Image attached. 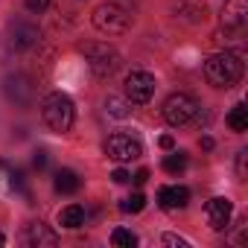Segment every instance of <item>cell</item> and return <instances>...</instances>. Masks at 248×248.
Listing matches in <instances>:
<instances>
[{
  "label": "cell",
  "mask_w": 248,
  "mask_h": 248,
  "mask_svg": "<svg viewBox=\"0 0 248 248\" xmlns=\"http://www.w3.org/2000/svg\"><path fill=\"white\" fill-rule=\"evenodd\" d=\"M0 245H6V236H3V233H0Z\"/></svg>",
  "instance_id": "28"
},
{
  "label": "cell",
  "mask_w": 248,
  "mask_h": 248,
  "mask_svg": "<svg viewBox=\"0 0 248 248\" xmlns=\"http://www.w3.org/2000/svg\"><path fill=\"white\" fill-rule=\"evenodd\" d=\"M248 21V3L245 0H228L222 9V27L225 30H242Z\"/></svg>",
  "instance_id": "10"
},
{
  "label": "cell",
  "mask_w": 248,
  "mask_h": 248,
  "mask_svg": "<svg viewBox=\"0 0 248 248\" xmlns=\"http://www.w3.org/2000/svg\"><path fill=\"white\" fill-rule=\"evenodd\" d=\"M202 149L210 152V149H213V138H202Z\"/></svg>",
  "instance_id": "27"
},
{
  "label": "cell",
  "mask_w": 248,
  "mask_h": 248,
  "mask_svg": "<svg viewBox=\"0 0 248 248\" xmlns=\"http://www.w3.org/2000/svg\"><path fill=\"white\" fill-rule=\"evenodd\" d=\"M158 143H161V149H167V152H170V149H175V140H172L170 135H164V138H161Z\"/></svg>",
  "instance_id": "26"
},
{
  "label": "cell",
  "mask_w": 248,
  "mask_h": 248,
  "mask_svg": "<svg viewBox=\"0 0 248 248\" xmlns=\"http://www.w3.org/2000/svg\"><path fill=\"white\" fill-rule=\"evenodd\" d=\"M225 123L231 126V132H245V129H248V108H245L242 102H239V105H233V108L228 111Z\"/></svg>",
  "instance_id": "15"
},
{
  "label": "cell",
  "mask_w": 248,
  "mask_h": 248,
  "mask_svg": "<svg viewBox=\"0 0 248 248\" xmlns=\"http://www.w3.org/2000/svg\"><path fill=\"white\" fill-rule=\"evenodd\" d=\"M158 202H161L164 210L187 207V202H190V190H187V187H161V190H158Z\"/></svg>",
  "instance_id": "11"
},
{
  "label": "cell",
  "mask_w": 248,
  "mask_h": 248,
  "mask_svg": "<svg viewBox=\"0 0 248 248\" xmlns=\"http://www.w3.org/2000/svg\"><path fill=\"white\" fill-rule=\"evenodd\" d=\"M204 76L213 88H231L242 76V62L233 53H216L204 62Z\"/></svg>",
  "instance_id": "2"
},
{
  "label": "cell",
  "mask_w": 248,
  "mask_h": 248,
  "mask_svg": "<svg viewBox=\"0 0 248 248\" xmlns=\"http://www.w3.org/2000/svg\"><path fill=\"white\" fill-rule=\"evenodd\" d=\"M41 117H44V123H47L50 132L64 135V132H70L73 120H76V108H73V102H70L67 93H59V91H56V93H47V96H44V102H41Z\"/></svg>",
  "instance_id": "1"
},
{
  "label": "cell",
  "mask_w": 248,
  "mask_h": 248,
  "mask_svg": "<svg viewBox=\"0 0 248 248\" xmlns=\"http://www.w3.org/2000/svg\"><path fill=\"white\" fill-rule=\"evenodd\" d=\"M105 108H108V114L117 117V120L129 117V102H126V99H120V96H108V99H105Z\"/></svg>",
  "instance_id": "18"
},
{
  "label": "cell",
  "mask_w": 248,
  "mask_h": 248,
  "mask_svg": "<svg viewBox=\"0 0 248 248\" xmlns=\"http://www.w3.org/2000/svg\"><path fill=\"white\" fill-rule=\"evenodd\" d=\"M41 32L35 24H27V21H15L9 27V47L12 50H30L32 44H38Z\"/></svg>",
  "instance_id": "8"
},
{
  "label": "cell",
  "mask_w": 248,
  "mask_h": 248,
  "mask_svg": "<svg viewBox=\"0 0 248 248\" xmlns=\"http://www.w3.org/2000/svg\"><path fill=\"white\" fill-rule=\"evenodd\" d=\"M111 178H114L117 184H126V181H132V175H129L126 170H123V167H120V170H114V172H111Z\"/></svg>",
  "instance_id": "23"
},
{
  "label": "cell",
  "mask_w": 248,
  "mask_h": 248,
  "mask_svg": "<svg viewBox=\"0 0 248 248\" xmlns=\"http://www.w3.org/2000/svg\"><path fill=\"white\" fill-rule=\"evenodd\" d=\"M143 207H146V196H143V193H132L126 202L120 204V210H123V213H140Z\"/></svg>",
  "instance_id": "20"
},
{
  "label": "cell",
  "mask_w": 248,
  "mask_h": 248,
  "mask_svg": "<svg viewBox=\"0 0 248 248\" xmlns=\"http://www.w3.org/2000/svg\"><path fill=\"white\" fill-rule=\"evenodd\" d=\"M164 245H178V248H187V239L175 236V233H164Z\"/></svg>",
  "instance_id": "22"
},
{
  "label": "cell",
  "mask_w": 248,
  "mask_h": 248,
  "mask_svg": "<svg viewBox=\"0 0 248 248\" xmlns=\"http://www.w3.org/2000/svg\"><path fill=\"white\" fill-rule=\"evenodd\" d=\"M27 242L35 245V248H56L59 245V236L44 225V222H32L27 228Z\"/></svg>",
  "instance_id": "12"
},
{
  "label": "cell",
  "mask_w": 248,
  "mask_h": 248,
  "mask_svg": "<svg viewBox=\"0 0 248 248\" xmlns=\"http://www.w3.org/2000/svg\"><path fill=\"white\" fill-rule=\"evenodd\" d=\"M105 155L114 158V161H120V164H126V161L140 158L143 155V146L135 138H129V135H111L105 140Z\"/></svg>",
  "instance_id": "7"
},
{
  "label": "cell",
  "mask_w": 248,
  "mask_h": 248,
  "mask_svg": "<svg viewBox=\"0 0 248 248\" xmlns=\"http://www.w3.org/2000/svg\"><path fill=\"white\" fill-rule=\"evenodd\" d=\"M59 225H62V228H79V225H85V210H82L79 204H67V207L59 213Z\"/></svg>",
  "instance_id": "16"
},
{
  "label": "cell",
  "mask_w": 248,
  "mask_h": 248,
  "mask_svg": "<svg viewBox=\"0 0 248 248\" xmlns=\"http://www.w3.org/2000/svg\"><path fill=\"white\" fill-rule=\"evenodd\" d=\"M91 21H93V27H96L99 32H105V35H123V32H129V27H132V15L123 9V6H117V3H102V6H96L93 15H91Z\"/></svg>",
  "instance_id": "3"
},
{
  "label": "cell",
  "mask_w": 248,
  "mask_h": 248,
  "mask_svg": "<svg viewBox=\"0 0 248 248\" xmlns=\"http://www.w3.org/2000/svg\"><path fill=\"white\" fill-rule=\"evenodd\" d=\"M82 53H85V59H88L91 70H93L99 79H105V76H111V73H117V70H120V53H117L114 47L102 44V41L85 44V47H82Z\"/></svg>",
  "instance_id": "4"
},
{
  "label": "cell",
  "mask_w": 248,
  "mask_h": 248,
  "mask_svg": "<svg viewBox=\"0 0 248 248\" xmlns=\"http://www.w3.org/2000/svg\"><path fill=\"white\" fill-rule=\"evenodd\" d=\"M111 245H117V248H135L138 236L132 231H126V228H114L111 231Z\"/></svg>",
  "instance_id": "17"
},
{
  "label": "cell",
  "mask_w": 248,
  "mask_h": 248,
  "mask_svg": "<svg viewBox=\"0 0 248 248\" xmlns=\"http://www.w3.org/2000/svg\"><path fill=\"white\" fill-rule=\"evenodd\" d=\"M32 167H35V170H44V167H47V152H35Z\"/></svg>",
  "instance_id": "24"
},
{
  "label": "cell",
  "mask_w": 248,
  "mask_h": 248,
  "mask_svg": "<svg viewBox=\"0 0 248 248\" xmlns=\"http://www.w3.org/2000/svg\"><path fill=\"white\" fill-rule=\"evenodd\" d=\"M6 96L21 102V105H27L30 96H32V88H30V82L24 76H15V79H6Z\"/></svg>",
  "instance_id": "13"
},
{
  "label": "cell",
  "mask_w": 248,
  "mask_h": 248,
  "mask_svg": "<svg viewBox=\"0 0 248 248\" xmlns=\"http://www.w3.org/2000/svg\"><path fill=\"white\" fill-rule=\"evenodd\" d=\"M196 117H199V102L190 93H172L164 102V120L170 126H187Z\"/></svg>",
  "instance_id": "5"
},
{
  "label": "cell",
  "mask_w": 248,
  "mask_h": 248,
  "mask_svg": "<svg viewBox=\"0 0 248 248\" xmlns=\"http://www.w3.org/2000/svg\"><path fill=\"white\" fill-rule=\"evenodd\" d=\"M231 213H233V207H231L228 199H210L204 204V216H207V225L213 231H225L228 222H231Z\"/></svg>",
  "instance_id": "9"
},
{
  "label": "cell",
  "mask_w": 248,
  "mask_h": 248,
  "mask_svg": "<svg viewBox=\"0 0 248 248\" xmlns=\"http://www.w3.org/2000/svg\"><path fill=\"white\" fill-rule=\"evenodd\" d=\"M132 181H135V184H146V181H149V170H138V172L132 175Z\"/></svg>",
  "instance_id": "25"
},
{
  "label": "cell",
  "mask_w": 248,
  "mask_h": 248,
  "mask_svg": "<svg viewBox=\"0 0 248 248\" xmlns=\"http://www.w3.org/2000/svg\"><path fill=\"white\" fill-rule=\"evenodd\" d=\"M164 170L172 172V175H175V172H184V170H187V155H184V152L167 155V158H164Z\"/></svg>",
  "instance_id": "19"
},
{
  "label": "cell",
  "mask_w": 248,
  "mask_h": 248,
  "mask_svg": "<svg viewBox=\"0 0 248 248\" xmlns=\"http://www.w3.org/2000/svg\"><path fill=\"white\" fill-rule=\"evenodd\" d=\"M126 93H129V102L132 105H143L152 99L155 93V76L146 73V70H132L126 76Z\"/></svg>",
  "instance_id": "6"
},
{
  "label": "cell",
  "mask_w": 248,
  "mask_h": 248,
  "mask_svg": "<svg viewBox=\"0 0 248 248\" xmlns=\"http://www.w3.org/2000/svg\"><path fill=\"white\" fill-rule=\"evenodd\" d=\"M24 3H27L30 12H44V9L50 6V0H24Z\"/></svg>",
  "instance_id": "21"
},
{
  "label": "cell",
  "mask_w": 248,
  "mask_h": 248,
  "mask_svg": "<svg viewBox=\"0 0 248 248\" xmlns=\"http://www.w3.org/2000/svg\"><path fill=\"white\" fill-rule=\"evenodd\" d=\"M53 184H56V193H64V196H67V193H76L82 181H79V175H76L73 170H59Z\"/></svg>",
  "instance_id": "14"
}]
</instances>
